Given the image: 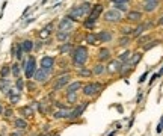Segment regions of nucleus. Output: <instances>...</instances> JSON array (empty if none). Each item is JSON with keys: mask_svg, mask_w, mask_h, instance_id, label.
Returning a JSON list of instances; mask_svg holds the SVG:
<instances>
[{"mask_svg": "<svg viewBox=\"0 0 163 136\" xmlns=\"http://www.w3.org/2000/svg\"><path fill=\"white\" fill-rule=\"evenodd\" d=\"M133 30H134V29H131V27H122V29H121V33H122V35L131 36V35H133Z\"/></svg>", "mask_w": 163, "mask_h": 136, "instance_id": "obj_42", "label": "nucleus"}, {"mask_svg": "<svg viewBox=\"0 0 163 136\" xmlns=\"http://www.w3.org/2000/svg\"><path fill=\"white\" fill-rule=\"evenodd\" d=\"M3 113H5V118H11L12 117V109H5Z\"/></svg>", "mask_w": 163, "mask_h": 136, "instance_id": "obj_47", "label": "nucleus"}, {"mask_svg": "<svg viewBox=\"0 0 163 136\" xmlns=\"http://www.w3.org/2000/svg\"><path fill=\"white\" fill-rule=\"evenodd\" d=\"M83 26L86 27L88 30H92L94 27H95V21H92V20H89V18H86L85 21H83Z\"/></svg>", "mask_w": 163, "mask_h": 136, "instance_id": "obj_40", "label": "nucleus"}, {"mask_svg": "<svg viewBox=\"0 0 163 136\" xmlns=\"http://www.w3.org/2000/svg\"><path fill=\"white\" fill-rule=\"evenodd\" d=\"M109 136H116V132H112V133H109Z\"/></svg>", "mask_w": 163, "mask_h": 136, "instance_id": "obj_53", "label": "nucleus"}, {"mask_svg": "<svg viewBox=\"0 0 163 136\" xmlns=\"http://www.w3.org/2000/svg\"><path fill=\"white\" fill-rule=\"evenodd\" d=\"M104 73H106V64H103V62H98L97 65L92 68V74H94V76H101V74H104Z\"/></svg>", "mask_w": 163, "mask_h": 136, "instance_id": "obj_22", "label": "nucleus"}, {"mask_svg": "<svg viewBox=\"0 0 163 136\" xmlns=\"http://www.w3.org/2000/svg\"><path fill=\"white\" fill-rule=\"evenodd\" d=\"M113 8L119 12H128V3H113Z\"/></svg>", "mask_w": 163, "mask_h": 136, "instance_id": "obj_35", "label": "nucleus"}, {"mask_svg": "<svg viewBox=\"0 0 163 136\" xmlns=\"http://www.w3.org/2000/svg\"><path fill=\"white\" fill-rule=\"evenodd\" d=\"M97 36H98V41L100 43H112V39H113V32L112 30H107V29H103V30H100L97 33Z\"/></svg>", "mask_w": 163, "mask_h": 136, "instance_id": "obj_13", "label": "nucleus"}, {"mask_svg": "<svg viewBox=\"0 0 163 136\" xmlns=\"http://www.w3.org/2000/svg\"><path fill=\"white\" fill-rule=\"evenodd\" d=\"M74 30V21L71 18H62L58 24V32H73Z\"/></svg>", "mask_w": 163, "mask_h": 136, "instance_id": "obj_8", "label": "nucleus"}, {"mask_svg": "<svg viewBox=\"0 0 163 136\" xmlns=\"http://www.w3.org/2000/svg\"><path fill=\"white\" fill-rule=\"evenodd\" d=\"M70 82H71V74L65 73L64 76L56 79V82H54V85H53V91H60L62 88H65L68 83H70Z\"/></svg>", "mask_w": 163, "mask_h": 136, "instance_id": "obj_6", "label": "nucleus"}, {"mask_svg": "<svg viewBox=\"0 0 163 136\" xmlns=\"http://www.w3.org/2000/svg\"><path fill=\"white\" fill-rule=\"evenodd\" d=\"M149 26H151V24H149V23H145V24H139L138 27H134V30H133V38H139L140 35H142V33H144L147 29H148V27Z\"/></svg>", "mask_w": 163, "mask_h": 136, "instance_id": "obj_17", "label": "nucleus"}, {"mask_svg": "<svg viewBox=\"0 0 163 136\" xmlns=\"http://www.w3.org/2000/svg\"><path fill=\"white\" fill-rule=\"evenodd\" d=\"M142 59V52H136V53H131V58L128 59V64L131 67H136L139 64V60Z\"/></svg>", "mask_w": 163, "mask_h": 136, "instance_id": "obj_24", "label": "nucleus"}, {"mask_svg": "<svg viewBox=\"0 0 163 136\" xmlns=\"http://www.w3.org/2000/svg\"><path fill=\"white\" fill-rule=\"evenodd\" d=\"M142 17H144V15H142L140 11H128L125 20H127V21H130V23H138V21L142 20Z\"/></svg>", "mask_w": 163, "mask_h": 136, "instance_id": "obj_15", "label": "nucleus"}, {"mask_svg": "<svg viewBox=\"0 0 163 136\" xmlns=\"http://www.w3.org/2000/svg\"><path fill=\"white\" fill-rule=\"evenodd\" d=\"M159 77H160V76H159V73H155V74H153V76H151V79H149V85H153V83H154V82H155V80H157Z\"/></svg>", "mask_w": 163, "mask_h": 136, "instance_id": "obj_46", "label": "nucleus"}, {"mask_svg": "<svg viewBox=\"0 0 163 136\" xmlns=\"http://www.w3.org/2000/svg\"><path fill=\"white\" fill-rule=\"evenodd\" d=\"M14 126H15L18 130H24V128L27 127V122H26V120H23V118H17L15 121H14Z\"/></svg>", "mask_w": 163, "mask_h": 136, "instance_id": "obj_32", "label": "nucleus"}, {"mask_svg": "<svg viewBox=\"0 0 163 136\" xmlns=\"http://www.w3.org/2000/svg\"><path fill=\"white\" fill-rule=\"evenodd\" d=\"M80 8H82V11H83L85 15H89V12L92 9V5L89 2H83V3H80Z\"/></svg>", "mask_w": 163, "mask_h": 136, "instance_id": "obj_33", "label": "nucleus"}, {"mask_svg": "<svg viewBox=\"0 0 163 136\" xmlns=\"http://www.w3.org/2000/svg\"><path fill=\"white\" fill-rule=\"evenodd\" d=\"M9 86H11V82H9L8 79H6V77H2V79H0V91L8 92Z\"/></svg>", "mask_w": 163, "mask_h": 136, "instance_id": "obj_30", "label": "nucleus"}, {"mask_svg": "<svg viewBox=\"0 0 163 136\" xmlns=\"http://www.w3.org/2000/svg\"><path fill=\"white\" fill-rule=\"evenodd\" d=\"M70 109H68V107H62V109H60V111H56V112H54L53 113V118H56V120H60V118H68V117H70Z\"/></svg>", "mask_w": 163, "mask_h": 136, "instance_id": "obj_19", "label": "nucleus"}, {"mask_svg": "<svg viewBox=\"0 0 163 136\" xmlns=\"http://www.w3.org/2000/svg\"><path fill=\"white\" fill-rule=\"evenodd\" d=\"M27 88H29L30 91H35V85H33L32 82H29V83H27Z\"/></svg>", "mask_w": 163, "mask_h": 136, "instance_id": "obj_49", "label": "nucleus"}, {"mask_svg": "<svg viewBox=\"0 0 163 136\" xmlns=\"http://www.w3.org/2000/svg\"><path fill=\"white\" fill-rule=\"evenodd\" d=\"M21 113H23V117H33V109H32V106L21 107Z\"/></svg>", "mask_w": 163, "mask_h": 136, "instance_id": "obj_36", "label": "nucleus"}, {"mask_svg": "<svg viewBox=\"0 0 163 136\" xmlns=\"http://www.w3.org/2000/svg\"><path fill=\"white\" fill-rule=\"evenodd\" d=\"M51 30H53V23H49V24H47V26L44 27V29H42V30L39 32V38H41V39H45V38H47V36H49L50 33H51Z\"/></svg>", "mask_w": 163, "mask_h": 136, "instance_id": "obj_26", "label": "nucleus"}, {"mask_svg": "<svg viewBox=\"0 0 163 136\" xmlns=\"http://www.w3.org/2000/svg\"><path fill=\"white\" fill-rule=\"evenodd\" d=\"M103 85L98 83V82H89L82 86V92H83L85 97H94V95H98L101 91H103Z\"/></svg>", "mask_w": 163, "mask_h": 136, "instance_id": "obj_2", "label": "nucleus"}, {"mask_svg": "<svg viewBox=\"0 0 163 136\" xmlns=\"http://www.w3.org/2000/svg\"><path fill=\"white\" fill-rule=\"evenodd\" d=\"M112 3H130V0H112Z\"/></svg>", "mask_w": 163, "mask_h": 136, "instance_id": "obj_48", "label": "nucleus"}, {"mask_svg": "<svg viewBox=\"0 0 163 136\" xmlns=\"http://www.w3.org/2000/svg\"><path fill=\"white\" fill-rule=\"evenodd\" d=\"M159 76H163V67L160 68V71H159Z\"/></svg>", "mask_w": 163, "mask_h": 136, "instance_id": "obj_52", "label": "nucleus"}, {"mask_svg": "<svg viewBox=\"0 0 163 136\" xmlns=\"http://www.w3.org/2000/svg\"><path fill=\"white\" fill-rule=\"evenodd\" d=\"M77 74H79V77H85V79H88V77H92V70H88L86 67H83V68H79Z\"/></svg>", "mask_w": 163, "mask_h": 136, "instance_id": "obj_29", "label": "nucleus"}, {"mask_svg": "<svg viewBox=\"0 0 163 136\" xmlns=\"http://www.w3.org/2000/svg\"><path fill=\"white\" fill-rule=\"evenodd\" d=\"M51 73H53V71L45 70V68H41V67H39V68H36L35 74H33V79H35L38 83H45V82H49Z\"/></svg>", "mask_w": 163, "mask_h": 136, "instance_id": "obj_5", "label": "nucleus"}, {"mask_svg": "<svg viewBox=\"0 0 163 136\" xmlns=\"http://www.w3.org/2000/svg\"><path fill=\"white\" fill-rule=\"evenodd\" d=\"M140 100H142V92L138 95V98H136V103H140Z\"/></svg>", "mask_w": 163, "mask_h": 136, "instance_id": "obj_50", "label": "nucleus"}, {"mask_svg": "<svg viewBox=\"0 0 163 136\" xmlns=\"http://www.w3.org/2000/svg\"><path fill=\"white\" fill-rule=\"evenodd\" d=\"M131 43V36H128V35H122L121 38H119V43H118V45L119 47H128V44Z\"/></svg>", "mask_w": 163, "mask_h": 136, "instance_id": "obj_31", "label": "nucleus"}, {"mask_svg": "<svg viewBox=\"0 0 163 136\" xmlns=\"http://www.w3.org/2000/svg\"><path fill=\"white\" fill-rule=\"evenodd\" d=\"M74 50V47L71 43H62V45L59 47V53L60 54H71Z\"/></svg>", "mask_w": 163, "mask_h": 136, "instance_id": "obj_20", "label": "nucleus"}, {"mask_svg": "<svg viewBox=\"0 0 163 136\" xmlns=\"http://www.w3.org/2000/svg\"><path fill=\"white\" fill-rule=\"evenodd\" d=\"M159 24H160V26H163V17H160V20H159Z\"/></svg>", "mask_w": 163, "mask_h": 136, "instance_id": "obj_51", "label": "nucleus"}, {"mask_svg": "<svg viewBox=\"0 0 163 136\" xmlns=\"http://www.w3.org/2000/svg\"><path fill=\"white\" fill-rule=\"evenodd\" d=\"M70 36H71V32H58L56 33V39L59 43H70Z\"/></svg>", "mask_w": 163, "mask_h": 136, "instance_id": "obj_23", "label": "nucleus"}, {"mask_svg": "<svg viewBox=\"0 0 163 136\" xmlns=\"http://www.w3.org/2000/svg\"><path fill=\"white\" fill-rule=\"evenodd\" d=\"M106 71L109 74H116L121 73V68H122V62H119L118 59H110L109 62H106Z\"/></svg>", "mask_w": 163, "mask_h": 136, "instance_id": "obj_9", "label": "nucleus"}, {"mask_svg": "<svg viewBox=\"0 0 163 136\" xmlns=\"http://www.w3.org/2000/svg\"><path fill=\"white\" fill-rule=\"evenodd\" d=\"M21 47H23L24 53H30L33 50V47H35V44H33L32 39H24V41H21Z\"/></svg>", "mask_w": 163, "mask_h": 136, "instance_id": "obj_25", "label": "nucleus"}, {"mask_svg": "<svg viewBox=\"0 0 163 136\" xmlns=\"http://www.w3.org/2000/svg\"><path fill=\"white\" fill-rule=\"evenodd\" d=\"M11 73H12L15 77H20V74H21V65H20V64L11 65Z\"/></svg>", "mask_w": 163, "mask_h": 136, "instance_id": "obj_34", "label": "nucleus"}, {"mask_svg": "<svg viewBox=\"0 0 163 136\" xmlns=\"http://www.w3.org/2000/svg\"><path fill=\"white\" fill-rule=\"evenodd\" d=\"M3 112V107H2V104H0V113H2Z\"/></svg>", "mask_w": 163, "mask_h": 136, "instance_id": "obj_55", "label": "nucleus"}, {"mask_svg": "<svg viewBox=\"0 0 163 136\" xmlns=\"http://www.w3.org/2000/svg\"><path fill=\"white\" fill-rule=\"evenodd\" d=\"M82 86H83V83H82V82H73V83H68L66 85V94L68 92H77V91H80L82 89Z\"/></svg>", "mask_w": 163, "mask_h": 136, "instance_id": "obj_18", "label": "nucleus"}, {"mask_svg": "<svg viewBox=\"0 0 163 136\" xmlns=\"http://www.w3.org/2000/svg\"><path fill=\"white\" fill-rule=\"evenodd\" d=\"M101 17H103V20H104L106 23L116 24V23H121V20H122V12H119V11H116L115 8H112V9L104 11L103 14H101Z\"/></svg>", "mask_w": 163, "mask_h": 136, "instance_id": "obj_3", "label": "nucleus"}, {"mask_svg": "<svg viewBox=\"0 0 163 136\" xmlns=\"http://www.w3.org/2000/svg\"><path fill=\"white\" fill-rule=\"evenodd\" d=\"M12 53H14V56H15L18 60H21L23 59V54H24V50H23V47H21V43L20 44H17L15 45V49L12 50Z\"/></svg>", "mask_w": 163, "mask_h": 136, "instance_id": "obj_27", "label": "nucleus"}, {"mask_svg": "<svg viewBox=\"0 0 163 136\" xmlns=\"http://www.w3.org/2000/svg\"><path fill=\"white\" fill-rule=\"evenodd\" d=\"M15 86H17V89H18V91H23V88H24V83H23V79H21V77H17Z\"/></svg>", "mask_w": 163, "mask_h": 136, "instance_id": "obj_43", "label": "nucleus"}, {"mask_svg": "<svg viewBox=\"0 0 163 136\" xmlns=\"http://www.w3.org/2000/svg\"><path fill=\"white\" fill-rule=\"evenodd\" d=\"M155 132H157V133H162V132H163V117L160 118V122H159V126L155 127Z\"/></svg>", "mask_w": 163, "mask_h": 136, "instance_id": "obj_44", "label": "nucleus"}, {"mask_svg": "<svg viewBox=\"0 0 163 136\" xmlns=\"http://www.w3.org/2000/svg\"><path fill=\"white\" fill-rule=\"evenodd\" d=\"M147 77H148V71H145V73L139 77V85H140V83H144V82L147 80Z\"/></svg>", "mask_w": 163, "mask_h": 136, "instance_id": "obj_45", "label": "nucleus"}, {"mask_svg": "<svg viewBox=\"0 0 163 136\" xmlns=\"http://www.w3.org/2000/svg\"><path fill=\"white\" fill-rule=\"evenodd\" d=\"M45 2H47V0H42V3H45Z\"/></svg>", "mask_w": 163, "mask_h": 136, "instance_id": "obj_56", "label": "nucleus"}, {"mask_svg": "<svg viewBox=\"0 0 163 136\" xmlns=\"http://www.w3.org/2000/svg\"><path fill=\"white\" fill-rule=\"evenodd\" d=\"M23 70L26 73V77L27 79H32L33 74H35L36 71V59L33 56H29L27 58V60H24L23 62Z\"/></svg>", "mask_w": 163, "mask_h": 136, "instance_id": "obj_4", "label": "nucleus"}, {"mask_svg": "<svg viewBox=\"0 0 163 136\" xmlns=\"http://www.w3.org/2000/svg\"><path fill=\"white\" fill-rule=\"evenodd\" d=\"M112 59V52L110 49H107V47H101V49L98 50V62H109V60Z\"/></svg>", "mask_w": 163, "mask_h": 136, "instance_id": "obj_11", "label": "nucleus"}, {"mask_svg": "<svg viewBox=\"0 0 163 136\" xmlns=\"http://www.w3.org/2000/svg\"><path fill=\"white\" fill-rule=\"evenodd\" d=\"M160 43L159 39H154V41H149V44H145V45H142V49H144V52H148L149 49H153V47H155Z\"/></svg>", "mask_w": 163, "mask_h": 136, "instance_id": "obj_39", "label": "nucleus"}, {"mask_svg": "<svg viewBox=\"0 0 163 136\" xmlns=\"http://www.w3.org/2000/svg\"><path fill=\"white\" fill-rule=\"evenodd\" d=\"M103 12H104V6L101 5V3H97V5L92 6V9H91V12H89V15H88V18L97 23V20L101 17V14H103Z\"/></svg>", "mask_w": 163, "mask_h": 136, "instance_id": "obj_10", "label": "nucleus"}, {"mask_svg": "<svg viewBox=\"0 0 163 136\" xmlns=\"http://www.w3.org/2000/svg\"><path fill=\"white\" fill-rule=\"evenodd\" d=\"M130 58H131V52H130V50H124L116 59L119 60V62L124 64V62H128V59H130Z\"/></svg>", "mask_w": 163, "mask_h": 136, "instance_id": "obj_28", "label": "nucleus"}, {"mask_svg": "<svg viewBox=\"0 0 163 136\" xmlns=\"http://www.w3.org/2000/svg\"><path fill=\"white\" fill-rule=\"evenodd\" d=\"M54 64H56V59L53 56H42V59H41V68H45V70L53 71Z\"/></svg>", "mask_w": 163, "mask_h": 136, "instance_id": "obj_14", "label": "nucleus"}, {"mask_svg": "<svg viewBox=\"0 0 163 136\" xmlns=\"http://www.w3.org/2000/svg\"><path fill=\"white\" fill-rule=\"evenodd\" d=\"M149 38H151L149 35H144V36H139V38H138V44H139V45H145V44L148 43V41H149Z\"/></svg>", "mask_w": 163, "mask_h": 136, "instance_id": "obj_41", "label": "nucleus"}, {"mask_svg": "<svg viewBox=\"0 0 163 136\" xmlns=\"http://www.w3.org/2000/svg\"><path fill=\"white\" fill-rule=\"evenodd\" d=\"M11 136H21V133H12Z\"/></svg>", "mask_w": 163, "mask_h": 136, "instance_id": "obj_54", "label": "nucleus"}, {"mask_svg": "<svg viewBox=\"0 0 163 136\" xmlns=\"http://www.w3.org/2000/svg\"><path fill=\"white\" fill-rule=\"evenodd\" d=\"M9 74H11V67L5 64L2 68H0V76H2V77H8Z\"/></svg>", "mask_w": 163, "mask_h": 136, "instance_id": "obj_37", "label": "nucleus"}, {"mask_svg": "<svg viewBox=\"0 0 163 136\" xmlns=\"http://www.w3.org/2000/svg\"><path fill=\"white\" fill-rule=\"evenodd\" d=\"M66 101L70 104H74L77 101V92H68L66 94Z\"/></svg>", "mask_w": 163, "mask_h": 136, "instance_id": "obj_38", "label": "nucleus"}, {"mask_svg": "<svg viewBox=\"0 0 163 136\" xmlns=\"http://www.w3.org/2000/svg\"><path fill=\"white\" fill-rule=\"evenodd\" d=\"M159 6V0H145L144 3V11L145 12H154Z\"/></svg>", "mask_w": 163, "mask_h": 136, "instance_id": "obj_16", "label": "nucleus"}, {"mask_svg": "<svg viewBox=\"0 0 163 136\" xmlns=\"http://www.w3.org/2000/svg\"><path fill=\"white\" fill-rule=\"evenodd\" d=\"M66 17L71 18L73 21H80V20H83V17H86V15L83 14V11H82L80 5H77V6H73V8L68 11Z\"/></svg>", "mask_w": 163, "mask_h": 136, "instance_id": "obj_7", "label": "nucleus"}, {"mask_svg": "<svg viewBox=\"0 0 163 136\" xmlns=\"http://www.w3.org/2000/svg\"><path fill=\"white\" fill-rule=\"evenodd\" d=\"M88 104H89V101H85V103H82V106H76V107H74L73 111L70 112V117H68V120L80 118V115L85 112V109L88 107Z\"/></svg>", "mask_w": 163, "mask_h": 136, "instance_id": "obj_12", "label": "nucleus"}, {"mask_svg": "<svg viewBox=\"0 0 163 136\" xmlns=\"http://www.w3.org/2000/svg\"><path fill=\"white\" fill-rule=\"evenodd\" d=\"M85 41L89 45H97L100 41H98V36H97V33H92V32H89V33H86V36H85Z\"/></svg>", "mask_w": 163, "mask_h": 136, "instance_id": "obj_21", "label": "nucleus"}, {"mask_svg": "<svg viewBox=\"0 0 163 136\" xmlns=\"http://www.w3.org/2000/svg\"><path fill=\"white\" fill-rule=\"evenodd\" d=\"M71 58H73V65L76 68H83L85 64L88 62L89 59V52L85 45H77L74 47V50L71 53Z\"/></svg>", "mask_w": 163, "mask_h": 136, "instance_id": "obj_1", "label": "nucleus"}]
</instances>
